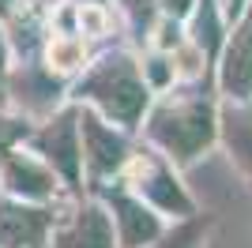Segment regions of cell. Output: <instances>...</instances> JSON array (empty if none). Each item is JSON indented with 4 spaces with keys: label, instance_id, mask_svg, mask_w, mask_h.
I'll use <instances>...</instances> for the list:
<instances>
[{
    "label": "cell",
    "instance_id": "cell-1",
    "mask_svg": "<svg viewBox=\"0 0 252 248\" xmlns=\"http://www.w3.org/2000/svg\"><path fill=\"white\" fill-rule=\"evenodd\" d=\"M215 79L203 83H177L155 94L147 117L139 124V139L166 155L177 169H189L219 143V105Z\"/></svg>",
    "mask_w": 252,
    "mask_h": 248
},
{
    "label": "cell",
    "instance_id": "cell-10",
    "mask_svg": "<svg viewBox=\"0 0 252 248\" xmlns=\"http://www.w3.org/2000/svg\"><path fill=\"white\" fill-rule=\"evenodd\" d=\"M215 87L222 102H252V19L230 23L226 45L215 64Z\"/></svg>",
    "mask_w": 252,
    "mask_h": 248
},
{
    "label": "cell",
    "instance_id": "cell-12",
    "mask_svg": "<svg viewBox=\"0 0 252 248\" xmlns=\"http://www.w3.org/2000/svg\"><path fill=\"white\" fill-rule=\"evenodd\" d=\"M185 34H189V41L207 57L211 68H215L222 45H226V34H230V19H226L222 0H196L192 15L185 19Z\"/></svg>",
    "mask_w": 252,
    "mask_h": 248
},
{
    "label": "cell",
    "instance_id": "cell-2",
    "mask_svg": "<svg viewBox=\"0 0 252 248\" xmlns=\"http://www.w3.org/2000/svg\"><path fill=\"white\" fill-rule=\"evenodd\" d=\"M68 102L91 105L105 121H113L125 132L139 135V124H143L151 102H155V91H151L147 75H143L139 53L105 49L68 83Z\"/></svg>",
    "mask_w": 252,
    "mask_h": 248
},
{
    "label": "cell",
    "instance_id": "cell-15",
    "mask_svg": "<svg viewBox=\"0 0 252 248\" xmlns=\"http://www.w3.org/2000/svg\"><path fill=\"white\" fill-rule=\"evenodd\" d=\"M117 11L125 15V23L132 27L139 45H147L151 31H155V23L162 19V0H113Z\"/></svg>",
    "mask_w": 252,
    "mask_h": 248
},
{
    "label": "cell",
    "instance_id": "cell-8",
    "mask_svg": "<svg viewBox=\"0 0 252 248\" xmlns=\"http://www.w3.org/2000/svg\"><path fill=\"white\" fill-rule=\"evenodd\" d=\"M49 248H121L105 203L91 192L75 196L61 211V222L49 237Z\"/></svg>",
    "mask_w": 252,
    "mask_h": 248
},
{
    "label": "cell",
    "instance_id": "cell-9",
    "mask_svg": "<svg viewBox=\"0 0 252 248\" xmlns=\"http://www.w3.org/2000/svg\"><path fill=\"white\" fill-rule=\"evenodd\" d=\"M68 203H23L0 192V248H49Z\"/></svg>",
    "mask_w": 252,
    "mask_h": 248
},
{
    "label": "cell",
    "instance_id": "cell-3",
    "mask_svg": "<svg viewBox=\"0 0 252 248\" xmlns=\"http://www.w3.org/2000/svg\"><path fill=\"white\" fill-rule=\"evenodd\" d=\"M121 181L147 207H155L166 222H181V218L200 215V203H196V196L185 188L181 169L169 162L166 155H158L155 147H147L143 139L136 143V155H132V162H128Z\"/></svg>",
    "mask_w": 252,
    "mask_h": 248
},
{
    "label": "cell",
    "instance_id": "cell-21",
    "mask_svg": "<svg viewBox=\"0 0 252 248\" xmlns=\"http://www.w3.org/2000/svg\"><path fill=\"white\" fill-rule=\"evenodd\" d=\"M11 4H15V0H0V19H8V15H11Z\"/></svg>",
    "mask_w": 252,
    "mask_h": 248
},
{
    "label": "cell",
    "instance_id": "cell-7",
    "mask_svg": "<svg viewBox=\"0 0 252 248\" xmlns=\"http://www.w3.org/2000/svg\"><path fill=\"white\" fill-rule=\"evenodd\" d=\"M91 196H98L113 218V233H117V245L121 248H147L151 241H158L166 233V218L158 215L155 207H147L143 199L125 185V181H113L105 188H94Z\"/></svg>",
    "mask_w": 252,
    "mask_h": 248
},
{
    "label": "cell",
    "instance_id": "cell-18",
    "mask_svg": "<svg viewBox=\"0 0 252 248\" xmlns=\"http://www.w3.org/2000/svg\"><path fill=\"white\" fill-rule=\"evenodd\" d=\"M8 83H11V38H8L4 19H0V105L8 98Z\"/></svg>",
    "mask_w": 252,
    "mask_h": 248
},
{
    "label": "cell",
    "instance_id": "cell-22",
    "mask_svg": "<svg viewBox=\"0 0 252 248\" xmlns=\"http://www.w3.org/2000/svg\"><path fill=\"white\" fill-rule=\"evenodd\" d=\"M245 15H249V19H252V4H249V8H245Z\"/></svg>",
    "mask_w": 252,
    "mask_h": 248
},
{
    "label": "cell",
    "instance_id": "cell-16",
    "mask_svg": "<svg viewBox=\"0 0 252 248\" xmlns=\"http://www.w3.org/2000/svg\"><path fill=\"white\" fill-rule=\"evenodd\" d=\"M34 135V121L27 113H11V109H4L0 105V158L8 155V151H15V147L31 143Z\"/></svg>",
    "mask_w": 252,
    "mask_h": 248
},
{
    "label": "cell",
    "instance_id": "cell-6",
    "mask_svg": "<svg viewBox=\"0 0 252 248\" xmlns=\"http://www.w3.org/2000/svg\"><path fill=\"white\" fill-rule=\"evenodd\" d=\"M0 192L11 199H23V203H68V199H75L64 188V181L27 143L0 158Z\"/></svg>",
    "mask_w": 252,
    "mask_h": 248
},
{
    "label": "cell",
    "instance_id": "cell-20",
    "mask_svg": "<svg viewBox=\"0 0 252 248\" xmlns=\"http://www.w3.org/2000/svg\"><path fill=\"white\" fill-rule=\"evenodd\" d=\"M249 4H252V0H222V8H226V19L237 23V19L245 15V8H249Z\"/></svg>",
    "mask_w": 252,
    "mask_h": 248
},
{
    "label": "cell",
    "instance_id": "cell-4",
    "mask_svg": "<svg viewBox=\"0 0 252 248\" xmlns=\"http://www.w3.org/2000/svg\"><path fill=\"white\" fill-rule=\"evenodd\" d=\"M27 147L61 177L72 196H87L83 135H79V105L75 102H61L49 117H42L34 124V135Z\"/></svg>",
    "mask_w": 252,
    "mask_h": 248
},
{
    "label": "cell",
    "instance_id": "cell-11",
    "mask_svg": "<svg viewBox=\"0 0 252 248\" xmlns=\"http://www.w3.org/2000/svg\"><path fill=\"white\" fill-rule=\"evenodd\" d=\"M219 143L237 165V173L252 185V102L219 105Z\"/></svg>",
    "mask_w": 252,
    "mask_h": 248
},
{
    "label": "cell",
    "instance_id": "cell-13",
    "mask_svg": "<svg viewBox=\"0 0 252 248\" xmlns=\"http://www.w3.org/2000/svg\"><path fill=\"white\" fill-rule=\"evenodd\" d=\"M42 64L49 68L61 83H72L75 75L91 64V49H87V38L75 31H49L42 49Z\"/></svg>",
    "mask_w": 252,
    "mask_h": 248
},
{
    "label": "cell",
    "instance_id": "cell-14",
    "mask_svg": "<svg viewBox=\"0 0 252 248\" xmlns=\"http://www.w3.org/2000/svg\"><path fill=\"white\" fill-rule=\"evenodd\" d=\"M211 215H192V218H181V222H169L166 233L158 241H151L147 248H203L207 245V233H211Z\"/></svg>",
    "mask_w": 252,
    "mask_h": 248
},
{
    "label": "cell",
    "instance_id": "cell-19",
    "mask_svg": "<svg viewBox=\"0 0 252 248\" xmlns=\"http://www.w3.org/2000/svg\"><path fill=\"white\" fill-rule=\"evenodd\" d=\"M192 8H196V0H162V15H169V19H189Z\"/></svg>",
    "mask_w": 252,
    "mask_h": 248
},
{
    "label": "cell",
    "instance_id": "cell-5",
    "mask_svg": "<svg viewBox=\"0 0 252 248\" xmlns=\"http://www.w3.org/2000/svg\"><path fill=\"white\" fill-rule=\"evenodd\" d=\"M79 135H83V173H87V192L105 188L121 181L136 155V135L125 132L121 124L105 121L91 105H79Z\"/></svg>",
    "mask_w": 252,
    "mask_h": 248
},
{
    "label": "cell",
    "instance_id": "cell-17",
    "mask_svg": "<svg viewBox=\"0 0 252 248\" xmlns=\"http://www.w3.org/2000/svg\"><path fill=\"white\" fill-rule=\"evenodd\" d=\"M79 34L83 38L109 34V8L105 4H79Z\"/></svg>",
    "mask_w": 252,
    "mask_h": 248
}]
</instances>
